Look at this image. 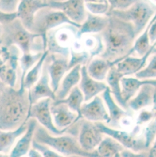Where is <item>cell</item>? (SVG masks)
<instances>
[{"label":"cell","instance_id":"obj_1","mask_svg":"<svg viewBox=\"0 0 156 157\" xmlns=\"http://www.w3.org/2000/svg\"><path fill=\"white\" fill-rule=\"evenodd\" d=\"M109 17L108 25L101 33L105 49L100 57L111 62L112 66H115L131 49L137 37L131 23L114 17Z\"/></svg>","mask_w":156,"mask_h":157},{"label":"cell","instance_id":"obj_2","mask_svg":"<svg viewBox=\"0 0 156 157\" xmlns=\"http://www.w3.org/2000/svg\"><path fill=\"white\" fill-rule=\"evenodd\" d=\"M29 91L6 86L0 94V129L13 130L28 121Z\"/></svg>","mask_w":156,"mask_h":157},{"label":"cell","instance_id":"obj_3","mask_svg":"<svg viewBox=\"0 0 156 157\" xmlns=\"http://www.w3.org/2000/svg\"><path fill=\"white\" fill-rule=\"evenodd\" d=\"M4 47L14 45L21 53H40L47 50V38L42 35L33 33L26 29L18 19L3 25Z\"/></svg>","mask_w":156,"mask_h":157},{"label":"cell","instance_id":"obj_4","mask_svg":"<svg viewBox=\"0 0 156 157\" xmlns=\"http://www.w3.org/2000/svg\"><path fill=\"white\" fill-rule=\"evenodd\" d=\"M34 140L44 144L65 157H100L96 151L87 152L81 149L77 138L70 134L55 136L39 124L35 130Z\"/></svg>","mask_w":156,"mask_h":157},{"label":"cell","instance_id":"obj_5","mask_svg":"<svg viewBox=\"0 0 156 157\" xmlns=\"http://www.w3.org/2000/svg\"><path fill=\"white\" fill-rule=\"evenodd\" d=\"M156 13V6L145 1H135L125 10H112L106 15L114 17L126 22L131 23L137 37L141 34Z\"/></svg>","mask_w":156,"mask_h":157},{"label":"cell","instance_id":"obj_6","mask_svg":"<svg viewBox=\"0 0 156 157\" xmlns=\"http://www.w3.org/2000/svg\"><path fill=\"white\" fill-rule=\"evenodd\" d=\"M64 24L79 29L81 25L72 21L63 12L49 7L40 9L36 13L31 32L46 37L47 33Z\"/></svg>","mask_w":156,"mask_h":157},{"label":"cell","instance_id":"obj_7","mask_svg":"<svg viewBox=\"0 0 156 157\" xmlns=\"http://www.w3.org/2000/svg\"><path fill=\"white\" fill-rule=\"evenodd\" d=\"M95 124L103 134L114 139L125 149L135 152L149 151L146 149L143 135H137L140 126L137 125L132 132H128L110 127L103 122H95Z\"/></svg>","mask_w":156,"mask_h":157},{"label":"cell","instance_id":"obj_8","mask_svg":"<svg viewBox=\"0 0 156 157\" xmlns=\"http://www.w3.org/2000/svg\"><path fill=\"white\" fill-rule=\"evenodd\" d=\"M52 102L51 99L45 98L32 105L29 109L28 121L29 119H35L40 125L53 135H62L67 133L68 129L60 130L54 125L50 110Z\"/></svg>","mask_w":156,"mask_h":157},{"label":"cell","instance_id":"obj_9","mask_svg":"<svg viewBox=\"0 0 156 157\" xmlns=\"http://www.w3.org/2000/svg\"><path fill=\"white\" fill-rule=\"evenodd\" d=\"M77 137L78 143L82 150L87 152H95L104 138V135L97 127L95 122L82 119Z\"/></svg>","mask_w":156,"mask_h":157},{"label":"cell","instance_id":"obj_10","mask_svg":"<svg viewBox=\"0 0 156 157\" xmlns=\"http://www.w3.org/2000/svg\"><path fill=\"white\" fill-rule=\"evenodd\" d=\"M68 58L56 54H49L45 64L50 79V85L56 93L66 72L68 71Z\"/></svg>","mask_w":156,"mask_h":157},{"label":"cell","instance_id":"obj_11","mask_svg":"<svg viewBox=\"0 0 156 157\" xmlns=\"http://www.w3.org/2000/svg\"><path fill=\"white\" fill-rule=\"evenodd\" d=\"M48 7L63 12L72 21L81 25L85 20L87 12L84 1L48 0Z\"/></svg>","mask_w":156,"mask_h":157},{"label":"cell","instance_id":"obj_12","mask_svg":"<svg viewBox=\"0 0 156 157\" xmlns=\"http://www.w3.org/2000/svg\"><path fill=\"white\" fill-rule=\"evenodd\" d=\"M48 7L46 0H23L20 1L17 11V18L23 26L31 31L34 17L40 9Z\"/></svg>","mask_w":156,"mask_h":157},{"label":"cell","instance_id":"obj_13","mask_svg":"<svg viewBox=\"0 0 156 157\" xmlns=\"http://www.w3.org/2000/svg\"><path fill=\"white\" fill-rule=\"evenodd\" d=\"M50 110L54 125L60 130H67L78 122L77 113L62 103L53 101Z\"/></svg>","mask_w":156,"mask_h":157},{"label":"cell","instance_id":"obj_14","mask_svg":"<svg viewBox=\"0 0 156 157\" xmlns=\"http://www.w3.org/2000/svg\"><path fill=\"white\" fill-rule=\"evenodd\" d=\"M28 91L31 106L40 100L45 98H49L53 101L56 100V93L50 85V79L45 63L39 80Z\"/></svg>","mask_w":156,"mask_h":157},{"label":"cell","instance_id":"obj_15","mask_svg":"<svg viewBox=\"0 0 156 157\" xmlns=\"http://www.w3.org/2000/svg\"><path fill=\"white\" fill-rule=\"evenodd\" d=\"M80 115L82 119L92 122L109 121V115L107 111L103 100L99 96H95L89 103L82 105L80 108Z\"/></svg>","mask_w":156,"mask_h":157},{"label":"cell","instance_id":"obj_16","mask_svg":"<svg viewBox=\"0 0 156 157\" xmlns=\"http://www.w3.org/2000/svg\"><path fill=\"white\" fill-rule=\"evenodd\" d=\"M38 125L35 119H29L28 121V128L25 133L17 141L12 149L9 154V157H25L32 148V143L34 139L35 130Z\"/></svg>","mask_w":156,"mask_h":157},{"label":"cell","instance_id":"obj_17","mask_svg":"<svg viewBox=\"0 0 156 157\" xmlns=\"http://www.w3.org/2000/svg\"><path fill=\"white\" fill-rule=\"evenodd\" d=\"M79 88L84 95V101H88L97 95L103 92L107 88V85L102 82L97 81L90 78L87 71V67L82 65L80 69V79Z\"/></svg>","mask_w":156,"mask_h":157},{"label":"cell","instance_id":"obj_18","mask_svg":"<svg viewBox=\"0 0 156 157\" xmlns=\"http://www.w3.org/2000/svg\"><path fill=\"white\" fill-rule=\"evenodd\" d=\"M156 48V43L151 46L149 51L143 57H127L115 65L117 71L124 77L136 74L145 68L146 60Z\"/></svg>","mask_w":156,"mask_h":157},{"label":"cell","instance_id":"obj_19","mask_svg":"<svg viewBox=\"0 0 156 157\" xmlns=\"http://www.w3.org/2000/svg\"><path fill=\"white\" fill-rule=\"evenodd\" d=\"M102 97L109 110V121L107 125L110 127L118 128L119 127L121 120L127 117H131V113L129 110H125L117 105L112 97L110 88L108 86L103 91Z\"/></svg>","mask_w":156,"mask_h":157},{"label":"cell","instance_id":"obj_20","mask_svg":"<svg viewBox=\"0 0 156 157\" xmlns=\"http://www.w3.org/2000/svg\"><path fill=\"white\" fill-rule=\"evenodd\" d=\"M109 21V17L106 15H95L87 12L86 18L77 31L76 38L80 39L82 36L85 34L103 32L108 25Z\"/></svg>","mask_w":156,"mask_h":157},{"label":"cell","instance_id":"obj_21","mask_svg":"<svg viewBox=\"0 0 156 157\" xmlns=\"http://www.w3.org/2000/svg\"><path fill=\"white\" fill-rule=\"evenodd\" d=\"M156 90V87L151 85L142 86L138 94L127 102L129 109L137 112L144 107L151 105L153 103Z\"/></svg>","mask_w":156,"mask_h":157},{"label":"cell","instance_id":"obj_22","mask_svg":"<svg viewBox=\"0 0 156 157\" xmlns=\"http://www.w3.org/2000/svg\"><path fill=\"white\" fill-rule=\"evenodd\" d=\"M121 96L124 101L127 102L131 99L145 85H151L156 87V79L141 80L133 78H122L120 80Z\"/></svg>","mask_w":156,"mask_h":157},{"label":"cell","instance_id":"obj_23","mask_svg":"<svg viewBox=\"0 0 156 157\" xmlns=\"http://www.w3.org/2000/svg\"><path fill=\"white\" fill-rule=\"evenodd\" d=\"M28 128V121L20 127L13 130L0 129V154L8 155L17 141L25 133Z\"/></svg>","mask_w":156,"mask_h":157},{"label":"cell","instance_id":"obj_24","mask_svg":"<svg viewBox=\"0 0 156 157\" xmlns=\"http://www.w3.org/2000/svg\"><path fill=\"white\" fill-rule=\"evenodd\" d=\"M80 69L81 65L75 67L63 78L56 93V100H62L67 98L72 90L76 86L80 79Z\"/></svg>","mask_w":156,"mask_h":157},{"label":"cell","instance_id":"obj_25","mask_svg":"<svg viewBox=\"0 0 156 157\" xmlns=\"http://www.w3.org/2000/svg\"><path fill=\"white\" fill-rule=\"evenodd\" d=\"M124 76L117 71L115 66L112 67L107 76V82L109 85L111 94H112L118 104L124 110L129 111L127 104L124 101L121 96V88L120 80Z\"/></svg>","mask_w":156,"mask_h":157},{"label":"cell","instance_id":"obj_26","mask_svg":"<svg viewBox=\"0 0 156 157\" xmlns=\"http://www.w3.org/2000/svg\"><path fill=\"white\" fill-rule=\"evenodd\" d=\"M112 66V62L103 59H96L90 62L87 71L88 76L97 81L101 82L107 78Z\"/></svg>","mask_w":156,"mask_h":157},{"label":"cell","instance_id":"obj_27","mask_svg":"<svg viewBox=\"0 0 156 157\" xmlns=\"http://www.w3.org/2000/svg\"><path fill=\"white\" fill-rule=\"evenodd\" d=\"M156 20V13L154 15V17L152 18V19L150 20L149 23L148 24L144 32L137 39L134 41V45L132 46L131 49L129 51L127 54L123 58L121 61L124 60L125 58L127 57H130V56L134 53H137L140 57H143L149 51V50L150 49L152 46L150 44V39H149V36H148L149 29L151 25L153 23V22Z\"/></svg>","mask_w":156,"mask_h":157},{"label":"cell","instance_id":"obj_28","mask_svg":"<svg viewBox=\"0 0 156 157\" xmlns=\"http://www.w3.org/2000/svg\"><path fill=\"white\" fill-rule=\"evenodd\" d=\"M49 52L48 50L45 51L39 61L36 65L27 73L26 76L24 78L23 85L19 88L21 90H26L29 91L31 88L36 83L41 76L43 67L46 59L49 55Z\"/></svg>","mask_w":156,"mask_h":157},{"label":"cell","instance_id":"obj_29","mask_svg":"<svg viewBox=\"0 0 156 157\" xmlns=\"http://www.w3.org/2000/svg\"><path fill=\"white\" fill-rule=\"evenodd\" d=\"M106 136V135H105ZM125 149L112 138L106 136L96 149L100 157H115Z\"/></svg>","mask_w":156,"mask_h":157},{"label":"cell","instance_id":"obj_30","mask_svg":"<svg viewBox=\"0 0 156 157\" xmlns=\"http://www.w3.org/2000/svg\"><path fill=\"white\" fill-rule=\"evenodd\" d=\"M84 101V98L82 93L79 86H76L72 90L67 98L62 100H56L54 101L67 105L72 112L77 113L78 121H79L82 119L80 115V108Z\"/></svg>","mask_w":156,"mask_h":157},{"label":"cell","instance_id":"obj_31","mask_svg":"<svg viewBox=\"0 0 156 157\" xmlns=\"http://www.w3.org/2000/svg\"><path fill=\"white\" fill-rule=\"evenodd\" d=\"M43 52L22 54L19 60V68L20 70V80L18 88L23 85L24 78L27 73L36 65L41 58Z\"/></svg>","mask_w":156,"mask_h":157},{"label":"cell","instance_id":"obj_32","mask_svg":"<svg viewBox=\"0 0 156 157\" xmlns=\"http://www.w3.org/2000/svg\"><path fill=\"white\" fill-rule=\"evenodd\" d=\"M85 7L88 10L90 13L98 15L106 14L109 9V3L108 1H84Z\"/></svg>","mask_w":156,"mask_h":157},{"label":"cell","instance_id":"obj_33","mask_svg":"<svg viewBox=\"0 0 156 157\" xmlns=\"http://www.w3.org/2000/svg\"><path fill=\"white\" fill-rule=\"evenodd\" d=\"M143 136L146 149L150 151L156 138V117L143 129Z\"/></svg>","mask_w":156,"mask_h":157},{"label":"cell","instance_id":"obj_34","mask_svg":"<svg viewBox=\"0 0 156 157\" xmlns=\"http://www.w3.org/2000/svg\"><path fill=\"white\" fill-rule=\"evenodd\" d=\"M135 77L141 80L156 78V54L152 58L147 67L135 74Z\"/></svg>","mask_w":156,"mask_h":157},{"label":"cell","instance_id":"obj_35","mask_svg":"<svg viewBox=\"0 0 156 157\" xmlns=\"http://www.w3.org/2000/svg\"><path fill=\"white\" fill-rule=\"evenodd\" d=\"M88 60L90 62V57L87 52L83 51L81 52H76L72 48L71 59L68 63V71H70L76 66L82 65H83V66L85 65Z\"/></svg>","mask_w":156,"mask_h":157},{"label":"cell","instance_id":"obj_36","mask_svg":"<svg viewBox=\"0 0 156 157\" xmlns=\"http://www.w3.org/2000/svg\"><path fill=\"white\" fill-rule=\"evenodd\" d=\"M32 147L38 151L43 157H65L51 149L49 147L37 143L34 140V139L32 143Z\"/></svg>","mask_w":156,"mask_h":157},{"label":"cell","instance_id":"obj_37","mask_svg":"<svg viewBox=\"0 0 156 157\" xmlns=\"http://www.w3.org/2000/svg\"><path fill=\"white\" fill-rule=\"evenodd\" d=\"M20 1L0 0V10L5 13H15L17 11Z\"/></svg>","mask_w":156,"mask_h":157},{"label":"cell","instance_id":"obj_38","mask_svg":"<svg viewBox=\"0 0 156 157\" xmlns=\"http://www.w3.org/2000/svg\"><path fill=\"white\" fill-rule=\"evenodd\" d=\"M108 1L109 3V9L108 12H111L112 10L123 11L127 10L135 2V1L134 0H110Z\"/></svg>","mask_w":156,"mask_h":157},{"label":"cell","instance_id":"obj_39","mask_svg":"<svg viewBox=\"0 0 156 157\" xmlns=\"http://www.w3.org/2000/svg\"><path fill=\"white\" fill-rule=\"evenodd\" d=\"M156 117V113L153 111L149 112L146 110L142 111L137 119V125H142L143 124L150 122L153 118Z\"/></svg>","mask_w":156,"mask_h":157},{"label":"cell","instance_id":"obj_40","mask_svg":"<svg viewBox=\"0 0 156 157\" xmlns=\"http://www.w3.org/2000/svg\"><path fill=\"white\" fill-rule=\"evenodd\" d=\"M121 157H149L150 151L140 152H135L129 150L124 149L120 153Z\"/></svg>","mask_w":156,"mask_h":157},{"label":"cell","instance_id":"obj_41","mask_svg":"<svg viewBox=\"0 0 156 157\" xmlns=\"http://www.w3.org/2000/svg\"><path fill=\"white\" fill-rule=\"evenodd\" d=\"M17 19V14L5 13L0 10V24L2 25H7Z\"/></svg>","mask_w":156,"mask_h":157},{"label":"cell","instance_id":"obj_42","mask_svg":"<svg viewBox=\"0 0 156 157\" xmlns=\"http://www.w3.org/2000/svg\"><path fill=\"white\" fill-rule=\"evenodd\" d=\"M9 57L10 51L9 48L0 47V68L8 61Z\"/></svg>","mask_w":156,"mask_h":157},{"label":"cell","instance_id":"obj_43","mask_svg":"<svg viewBox=\"0 0 156 157\" xmlns=\"http://www.w3.org/2000/svg\"><path fill=\"white\" fill-rule=\"evenodd\" d=\"M148 36L151 45L154 44L156 42V20L151 25L149 29Z\"/></svg>","mask_w":156,"mask_h":157},{"label":"cell","instance_id":"obj_44","mask_svg":"<svg viewBox=\"0 0 156 157\" xmlns=\"http://www.w3.org/2000/svg\"><path fill=\"white\" fill-rule=\"evenodd\" d=\"M26 157H43L41 154L38 151L34 148H31Z\"/></svg>","mask_w":156,"mask_h":157},{"label":"cell","instance_id":"obj_45","mask_svg":"<svg viewBox=\"0 0 156 157\" xmlns=\"http://www.w3.org/2000/svg\"><path fill=\"white\" fill-rule=\"evenodd\" d=\"M4 37V26L0 24V47H2Z\"/></svg>","mask_w":156,"mask_h":157},{"label":"cell","instance_id":"obj_46","mask_svg":"<svg viewBox=\"0 0 156 157\" xmlns=\"http://www.w3.org/2000/svg\"><path fill=\"white\" fill-rule=\"evenodd\" d=\"M150 151L153 152V154H154L155 157H156V138L154 141V143H153Z\"/></svg>","mask_w":156,"mask_h":157},{"label":"cell","instance_id":"obj_47","mask_svg":"<svg viewBox=\"0 0 156 157\" xmlns=\"http://www.w3.org/2000/svg\"><path fill=\"white\" fill-rule=\"evenodd\" d=\"M6 86H6V85L1 82V80H0V94L2 93V91L4 90V89L5 88Z\"/></svg>","mask_w":156,"mask_h":157},{"label":"cell","instance_id":"obj_48","mask_svg":"<svg viewBox=\"0 0 156 157\" xmlns=\"http://www.w3.org/2000/svg\"><path fill=\"white\" fill-rule=\"evenodd\" d=\"M149 157H155L154 154H153V152L150 150V156H149Z\"/></svg>","mask_w":156,"mask_h":157},{"label":"cell","instance_id":"obj_49","mask_svg":"<svg viewBox=\"0 0 156 157\" xmlns=\"http://www.w3.org/2000/svg\"><path fill=\"white\" fill-rule=\"evenodd\" d=\"M0 157H9V155H4V154H0Z\"/></svg>","mask_w":156,"mask_h":157},{"label":"cell","instance_id":"obj_50","mask_svg":"<svg viewBox=\"0 0 156 157\" xmlns=\"http://www.w3.org/2000/svg\"><path fill=\"white\" fill-rule=\"evenodd\" d=\"M115 157H120V155H119V154H118L117 155H115Z\"/></svg>","mask_w":156,"mask_h":157},{"label":"cell","instance_id":"obj_51","mask_svg":"<svg viewBox=\"0 0 156 157\" xmlns=\"http://www.w3.org/2000/svg\"><path fill=\"white\" fill-rule=\"evenodd\" d=\"M79 157V156H74V157Z\"/></svg>","mask_w":156,"mask_h":157},{"label":"cell","instance_id":"obj_52","mask_svg":"<svg viewBox=\"0 0 156 157\" xmlns=\"http://www.w3.org/2000/svg\"></svg>","mask_w":156,"mask_h":157},{"label":"cell","instance_id":"obj_53","mask_svg":"<svg viewBox=\"0 0 156 157\" xmlns=\"http://www.w3.org/2000/svg\"></svg>","mask_w":156,"mask_h":157},{"label":"cell","instance_id":"obj_54","mask_svg":"<svg viewBox=\"0 0 156 157\" xmlns=\"http://www.w3.org/2000/svg\"></svg>","mask_w":156,"mask_h":157},{"label":"cell","instance_id":"obj_55","mask_svg":"<svg viewBox=\"0 0 156 157\" xmlns=\"http://www.w3.org/2000/svg\"><path fill=\"white\" fill-rule=\"evenodd\" d=\"M120 157H121V156H120Z\"/></svg>","mask_w":156,"mask_h":157}]
</instances>
